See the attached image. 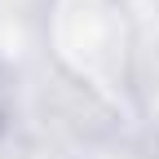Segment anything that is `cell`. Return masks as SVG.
Here are the masks:
<instances>
[{"label": "cell", "mask_w": 159, "mask_h": 159, "mask_svg": "<svg viewBox=\"0 0 159 159\" xmlns=\"http://www.w3.org/2000/svg\"><path fill=\"white\" fill-rule=\"evenodd\" d=\"M44 35L71 84L115 115L137 111V31L124 0H49Z\"/></svg>", "instance_id": "1"}]
</instances>
